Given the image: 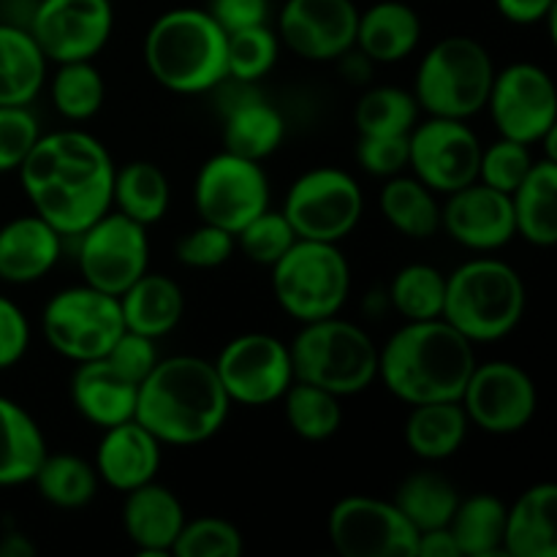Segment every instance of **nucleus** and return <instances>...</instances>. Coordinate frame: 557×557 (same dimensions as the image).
<instances>
[{
	"mask_svg": "<svg viewBox=\"0 0 557 557\" xmlns=\"http://www.w3.org/2000/svg\"><path fill=\"white\" fill-rule=\"evenodd\" d=\"M504 139L533 147L557 125L555 82L542 65L511 63L495 71L487 107Z\"/></svg>",
	"mask_w": 557,
	"mask_h": 557,
	"instance_id": "15",
	"label": "nucleus"
},
{
	"mask_svg": "<svg viewBox=\"0 0 557 557\" xmlns=\"http://www.w3.org/2000/svg\"><path fill=\"white\" fill-rule=\"evenodd\" d=\"M123 495L125 500L120 509V520H123L128 542L139 549L141 557L172 555L174 542L188 520L177 495L158 484L156 479Z\"/></svg>",
	"mask_w": 557,
	"mask_h": 557,
	"instance_id": "22",
	"label": "nucleus"
},
{
	"mask_svg": "<svg viewBox=\"0 0 557 557\" xmlns=\"http://www.w3.org/2000/svg\"><path fill=\"white\" fill-rule=\"evenodd\" d=\"M207 14L218 22L226 33L243 30V27L264 25L270 16V0H210Z\"/></svg>",
	"mask_w": 557,
	"mask_h": 557,
	"instance_id": "51",
	"label": "nucleus"
},
{
	"mask_svg": "<svg viewBox=\"0 0 557 557\" xmlns=\"http://www.w3.org/2000/svg\"><path fill=\"white\" fill-rule=\"evenodd\" d=\"M536 158H533L531 147L522 141L504 139L493 141L490 147H482V158H479V183L490 185V188L500 190V194H515L517 185L528 177Z\"/></svg>",
	"mask_w": 557,
	"mask_h": 557,
	"instance_id": "45",
	"label": "nucleus"
},
{
	"mask_svg": "<svg viewBox=\"0 0 557 557\" xmlns=\"http://www.w3.org/2000/svg\"><path fill=\"white\" fill-rule=\"evenodd\" d=\"M326 536L343 557H417L411 522L392 500L370 495H348L332 506Z\"/></svg>",
	"mask_w": 557,
	"mask_h": 557,
	"instance_id": "14",
	"label": "nucleus"
},
{
	"mask_svg": "<svg viewBox=\"0 0 557 557\" xmlns=\"http://www.w3.org/2000/svg\"><path fill=\"white\" fill-rule=\"evenodd\" d=\"M297 232L292 228V223L286 221L281 210H272L267 207L264 212L253 218L250 223H245L237 234H234V243L237 248L248 256L250 261L261 267H272L294 243H297Z\"/></svg>",
	"mask_w": 557,
	"mask_h": 557,
	"instance_id": "44",
	"label": "nucleus"
},
{
	"mask_svg": "<svg viewBox=\"0 0 557 557\" xmlns=\"http://www.w3.org/2000/svg\"><path fill=\"white\" fill-rule=\"evenodd\" d=\"M417 98L403 87H370L354 107V125L362 136H408L419 123Z\"/></svg>",
	"mask_w": 557,
	"mask_h": 557,
	"instance_id": "38",
	"label": "nucleus"
},
{
	"mask_svg": "<svg viewBox=\"0 0 557 557\" xmlns=\"http://www.w3.org/2000/svg\"><path fill=\"white\" fill-rule=\"evenodd\" d=\"M272 270V294L299 324L341 315L351 294V267L335 243L297 239Z\"/></svg>",
	"mask_w": 557,
	"mask_h": 557,
	"instance_id": "8",
	"label": "nucleus"
},
{
	"mask_svg": "<svg viewBox=\"0 0 557 557\" xmlns=\"http://www.w3.org/2000/svg\"><path fill=\"white\" fill-rule=\"evenodd\" d=\"M294 381L343 397L359 395L379 379V346L359 324L346 319L308 321L292 343Z\"/></svg>",
	"mask_w": 557,
	"mask_h": 557,
	"instance_id": "6",
	"label": "nucleus"
},
{
	"mask_svg": "<svg viewBox=\"0 0 557 557\" xmlns=\"http://www.w3.org/2000/svg\"><path fill=\"white\" fill-rule=\"evenodd\" d=\"M422 41V20L403 0H381L359 11L354 47L368 54L375 65L406 60Z\"/></svg>",
	"mask_w": 557,
	"mask_h": 557,
	"instance_id": "26",
	"label": "nucleus"
},
{
	"mask_svg": "<svg viewBox=\"0 0 557 557\" xmlns=\"http://www.w3.org/2000/svg\"><path fill=\"white\" fill-rule=\"evenodd\" d=\"M243 553V533L223 517L185 520L183 531L172 547L174 557H239Z\"/></svg>",
	"mask_w": 557,
	"mask_h": 557,
	"instance_id": "43",
	"label": "nucleus"
},
{
	"mask_svg": "<svg viewBox=\"0 0 557 557\" xmlns=\"http://www.w3.org/2000/svg\"><path fill=\"white\" fill-rule=\"evenodd\" d=\"M473 368V343L444 319L406 321L379 348V379L406 406L460 400Z\"/></svg>",
	"mask_w": 557,
	"mask_h": 557,
	"instance_id": "3",
	"label": "nucleus"
},
{
	"mask_svg": "<svg viewBox=\"0 0 557 557\" xmlns=\"http://www.w3.org/2000/svg\"><path fill=\"white\" fill-rule=\"evenodd\" d=\"M232 400L210 359L194 354L158 359L139 384L136 422L166 446H196L221 433Z\"/></svg>",
	"mask_w": 557,
	"mask_h": 557,
	"instance_id": "2",
	"label": "nucleus"
},
{
	"mask_svg": "<svg viewBox=\"0 0 557 557\" xmlns=\"http://www.w3.org/2000/svg\"><path fill=\"white\" fill-rule=\"evenodd\" d=\"M270 177L259 161L218 152L201 163L194 183V205L205 223L237 234L270 207Z\"/></svg>",
	"mask_w": 557,
	"mask_h": 557,
	"instance_id": "11",
	"label": "nucleus"
},
{
	"mask_svg": "<svg viewBox=\"0 0 557 557\" xmlns=\"http://www.w3.org/2000/svg\"><path fill=\"white\" fill-rule=\"evenodd\" d=\"M359 9L354 0H286L277 14V38L310 63L337 60L354 47Z\"/></svg>",
	"mask_w": 557,
	"mask_h": 557,
	"instance_id": "19",
	"label": "nucleus"
},
{
	"mask_svg": "<svg viewBox=\"0 0 557 557\" xmlns=\"http://www.w3.org/2000/svg\"><path fill=\"white\" fill-rule=\"evenodd\" d=\"M49 96L60 117L82 123L101 112L107 85L92 60H74V63H58V71L49 82Z\"/></svg>",
	"mask_w": 557,
	"mask_h": 557,
	"instance_id": "39",
	"label": "nucleus"
},
{
	"mask_svg": "<svg viewBox=\"0 0 557 557\" xmlns=\"http://www.w3.org/2000/svg\"><path fill=\"white\" fill-rule=\"evenodd\" d=\"M283 400V413L294 435L305 441H326L341 430V397L305 381H292Z\"/></svg>",
	"mask_w": 557,
	"mask_h": 557,
	"instance_id": "40",
	"label": "nucleus"
},
{
	"mask_svg": "<svg viewBox=\"0 0 557 557\" xmlns=\"http://www.w3.org/2000/svg\"><path fill=\"white\" fill-rule=\"evenodd\" d=\"M36 555V544L22 533H5L0 542V557H33Z\"/></svg>",
	"mask_w": 557,
	"mask_h": 557,
	"instance_id": "55",
	"label": "nucleus"
},
{
	"mask_svg": "<svg viewBox=\"0 0 557 557\" xmlns=\"http://www.w3.org/2000/svg\"><path fill=\"white\" fill-rule=\"evenodd\" d=\"M117 299L125 330L139 332L152 341L166 337L185 313V294L177 281L166 275H152L150 270L136 277Z\"/></svg>",
	"mask_w": 557,
	"mask_h": 557,
	"instance_id": "27",
	"label": "nucleus"
},
{
	"mask_svg": "<svg viewBox=\"0 0 557 557\" xmlns=\"http://www.w3.org/2000/svg\"><path fill=\"white\" fill-rule=\"evenodd\" d=\"M114 14L109 0H38L30 36L49 63L92 60L112 38Z\"/></svg>",
	"mask_w": 557,
	"mask_h": 557,
	"instance_id": "18",
	"label": "nucleus"
},
{
	"mask_svg": "<svg viewBox=\"0 0 557 557\" xmlns=\"http://www.w3.org/2000/svg\"><path fill=\"white\" fill-rule=\"evenodd\" d=\"M65 237L41 215H22L0 226V281L27 286L58 267Z\"/></svg>",
	"mask_w": 557,
	"mask_h": 557,
	"instance_id": "23",
	"label": "nucleus"
},
{
	"mask_svg": "<svg viewBox=\"0 0 557 557\" xmlns=\"http://www.w3.org/2000/svg\"><path fill=\"white\" fill-rule=\"evenodd\" d=\"M392 504L403 511V517L411 522L413 531L422 533L449 525L451 515L460 504V493L441 473L419 471L403 479Z\"/></svg>",
	"mask_w": 557,
	"mask_h": 557,
	"instance_id": "36",
	"label": "nucleus"
},
{
	"mask_svg": "<svg viewBox=\"0 0 557 557\" xmlns=\"http://www.w3.org/2000/svg\"><path fill=\"white\" fill-rule=\"evenodd\" d=\"M482 141L466 120L428 117L408 134V169L435 194L476 183Z\"/></svg>",
	"mask_w": 557,
	"mask_h": 557,
	"instance_id": "16",
	"label": "nucleus"
},
{
	"mask_svg": "<svg viewBox=\"0 0 557 557\" xmlns=\"http://www.w3.org/2000/svg\"><path fill=\"white\" fill-rule=\"evenodd\" d=\"M337 63H341V74L346 76L351 85H368V82L373 79L375 63L368 58V54L359 52L357 47H351L348 52H343L341 58H337Z\"/></svg>",
	"mask_w": 557,
	"mask_h": 557,
	"instance_id": "54",
	"label": "nucleus"
},
{
	"mask_svg": "<svg viewBox=\"0 0 557 557\" xmlns=\"http://www.w3.org/2000/svg\"><path fill=\"white\" fill-rule=\"evenodd\" d=\"M468 422L490 435H515L533 422L539 392L531 375L515 362H484L473 368L460 395Z\"/></svg>",
	"mask_w": 557,
	"mask_h": 557,
	"instance_id": "17",
	"label": "nucleus"
},
{
	"mask_svg": "<svg viewBox=\"0 0 557 557\" xmlns=\"http://www.w3.org/2000/svg\"><path fill=\"white\" fill-rule=\"evenodd\" d=\"M381 212L395 232L411 239H430L441 232V205L413 174H395L381 190Z\"/></svg>",
	"mask_w": 557,
	"mask_h": 557,
	"instance_id": "34",
	"label": "nucleus"
},
{
	"mask_svg": "<svg viewBox=\"0 0 557 557\" xmlns=\"http://www.w3.org/2000/svg\"><path fill=\"white\" fill-rule=\"evenodd\" d=\"M41 136L30 107H0V174L16 172Z\"/></svg>",
	"mask_w": 557,
	"mask_h": 557,
	"instance_id": "47",
	"label": "nucleus"
},
{
	"mask_svg": "<svg viewBox=\"0 0 557 557\" xmlns=\"http://www.w3.org/2000/svg\"><path fill=\"white\" fill-rule=\"evenodd\" d=\"M504 528L506 504L490 493L460 498L449 520V531L462 557L504 555Z\"/></svg>",
	"mask_w": 557,
	"mask_h": 557,
	"instance_id": "35",
	"label": "nucleus"
},
{
	"mask_svg": "<svg viewBox=\"0 0 557 557\" xmlns=\"http://www.w3.org/2000/svg\"><path fill=\"white\" fill-rule=\"evenodd\" d=\"M76 243V264L87 286L120 297L136 277L150 270V237L147 226L123 212L109 210L87 226Z\"/></svg>",
	"mask_w": 557,
	"mask_h": 557,
	"instance_id": "12",
	"label": "nucleus"
},
{
	"mask_svg": "<svg viewBox=\"0 0 557 557\" xmlns=\"http://www.w3.org/2000/svg\"><path fill=\"white\" fill-rule=\"evenodd\" d=\"M504 555L557 557V484H533L506 506Z\"/></svg>",
	"mask_w": 557,
	"mask_h": 557,
	"instance_id": "25",
	"label": "nucleus"
},
{
	"mask_svg": "<svg viewBox=\"0 0 557 557\" xmlns=\"http://www.w3.org/2000/svg\"><path fill=\"white\" fill-rule=\"evenodd\" d=\"M286 136V120L270 101L253 92L223 112V150L248 161H264Z\"/></svg>",
	"mask_w": 557,
	"mask_h": 557,
	"instance_id": "31",
	"label": "nucleus"
},
{
	"mask_svg": "<svg viewBox=\"0 0 557 557\" xmlns=\"http://www.w3.org/2000/svg\"><path fill=\"white\" fill-rule=\"evenodd\" d=\"M47 65L27 27L0 25V107H30L47 82Z\"/></svg>",
	"mask_w": 557,
	"mask_h": 557,
	"instance_id": "30",
	"label": "nucleus"
},
{
	"mask_svg": "<svg viewBox=\"0 0 557 557\" xmlns=\"http://www.w3.org/2000/svg\"><path fill=\"white\" fill-rule=\"evenodd\" d=\"M446 275L433 264H406L386 288V299L406 321H430L444 315Z\"/></svg>",
	"mask_w": 557,
	"mask_h": 557,
	"instance_id": "41",
	"label": "nucleus"
},
{
	"mask_svg": "<svg viewBox=\"0 0 557 557\" xmlns=\"http://www.w3.org/2000/svg\"><path fill=\"white\" fill-rule=\"evenodd\" d=\"M145 63L166 90L180 96L212 92L226 76V30L207 9H172L147 30Z\"/></svg>",
	"mask_w": 557,
	"mask_h": 557,
	"instance_id": "4",
	"label": "nucleus"
},
{
	"mask_svg": "<svg viewBox=\"0 0 557 557\" xmlns=\"http://www.w3.org/2000/svg\"><path fill=\"white\" fill-rule=\"evenodd\" d=\"M281 58V38L270 25L243 27L226 33V76L256 85L275 69Z\"/></svg>",
	"mask_w": 557,
	"mask_h": 557,
	"instance_id": "42",
	"label": "nucleus"
},
{
	"mask_svg": "<svg viewBox=\"0 0 557 557\" xmlns=\"http://www.w3.org/2000/svg\"><path fill=\"white\" fill-rule=\"evenodd\" d=\"M101 359H107V362L112 364L123 379L134 381V384L139 386L141 381L152 373V368L158 364L161 354H158V346L152 337H145L139 335V332L125 330L123 335L112 343L107 357Z\"/></svg>",
	"mask_w": 557,
	"mask_h": 557,
	"instance_id": "49",
	"label": "nucleus"
},
{
	"mask_svg": "<svg viewBox=\"0 0 557 557\" xmlns=\"http://www.w3.org/2000/svg\"><path fill=\"white\" fill-rule=\"evenodd\" d=\"M27 348H30V321L14 299L0 297V370L20 364Z\"/></svg>",
	"mask_w": 557,
	"mask_h": 557,
	"instance_id": "50",
	"label": "nucleus"
},
{
	"mask_svg": "<svg viewBox=\"0 0 557 557\" xmlns=\"http://www.w3.org/2000/svg\"><path fill=\"white\" fill-rule=\"evenodd\" d=\"M41 332L49 348L71 362L107 357L125 332L120 299L87 283L63 288L44 305Z\"/></svg>",
	"mask_w": 557,
	"mask_h": 557,
	"instance_id": "9",
	"label": "nucleus"
},
{
	"mask_svg": "<svg viewBox=\"0 0 557 557\" xmlns=\"http://www.w3.org/2000/svg\"><path fill=\"white\" fill-rule=\"evenodd\" d=\"M468 428L471 422H468V413L460 400L422 403V406H411V413L403 424V438L419 460L441 462L462 449Z\"/></svg>",
	"mask_w": 557,
	"mask_h": 557,
	"instance_id": "29",
	"label": "nucleus"
},
{
	"mask_svg": "<svg viewBox=\"0 0 557 557\" xmlns=\"http://www.w3.org/2000/svg\"><path fill=\"white\" fill-rule=\"evenodd\" d=\"M500 16L515 25H539L542 20H553L557 0H495Z\"/></svg>",
	"mask_w": 557,
	"mask_h": 557,
	"instance_id": "52",
	"label": "nucleus"
},
{
	"mask_svg": "<svg viewBox=\"0 0 557 557\" xmlns=\"http://www.w3.org/2000/svg\"><path fill=\"white\" fill-rule=\"evenodd\" d=\"M228 400L237 406H270L294 381L288 343L267 332H245L228 341L212 362Z\"/></svg>",
	"mask_w": 557,
	"mask_h": 557,
	"instance_id": "13",
	"label": "nucleus"
},
{
	"mask_svg": "<svg viewBox=\"0 0 557 557\" xmlns=\"http://www.w3.org/2000/svg\"><path fill=\"white\" fill-rule=\"evenodd\" d=\"M528 292L520 272L493 256H479L446 275L444 315L462 337L498 343L520 326Z\"/></svg>",
	"mask_w": 557,
	"mask_h": 557,
	"instance_id": "5",
	"label": "nucleus"
},
{
	"mask_svg": "<svg viewBox=\"0 0 557 557\" xmlns=\"http://www.w3.org/2000/svg\"><path fill=\"white\" fill-rule=\"evenodd\" d=\"M71 406L85 422L107 430L136 417L139 386L123 379L107 359L76 362L71 375Z\"/></svg>",
	"mask_w": 557,
	"mask_h": 557,
	"instance_id": "24",
	"label": "nucleus"
},
{
	"mask_svg": "<svg viewBox=\"0 0 557 557\" xmlns=\"http://www.w3.org/2000/svg\"><path fill=\"white\" fill-rule=\"evenodd\" d=\"M493 54L471 36H446L430 47L413 79V98L428 117L471 120L487 107Z\"/></svg>",
	"mask_w": 557,
	"mask_h": 557,
	"instance_id": "7",
	"label": "nucleus"
},
{
	"mask_svg": "<svg viewBox=\"0 0 557 557\" xmlns=\"http://www.w3.org/2000/svg\"><path fill=\"white\" fill-rule=\"evenodd\" d=\"M161 446L163 444L150 430L141 428L136 419H128V422L103 430L92 466L107 487L131 493L158 476Z\"/></svg>",
	"mask_w": 557,
	"mask_h": 557,
	"instance_id": "21",
	"label": "nucleus"
},
{
	"mask_svg": "<svg viewBox=\"0 0 557 557\" xmlns=\"http://www.w3.org/2000/svg\"><path fill=\"white\" fill-rule=\"evenodd\" d=\"M47 455V438L30 411L0 395V487L27 484Z\"/></svg>",
	"mask_w": 557,
	"mask_h": 557,
	"instance_id": "32",
	"label": "nucleus"
},
{
	"mask_svg": "<svg viewBox=\"0 0 557 557\" xmlns=\"http://www.w3.org/2000/svg\"><path fill=\"white\" fill-rule=\"evenodd\" d=\"M114 161L107 145L79 128L41 134L22 166V190L60 237L74 239L112 210Z\"/></svg>",
	"mask_w": 557,
	"mask_h": 557,
	"instance_id": "1",
	"label": "nucleus"
},
{
	"mask_svg": "<svg viewBox=\"0 0 557 557\" xmlns=\"http://www.w3.org/2000/svg\"><path fill=\"white\" fill-rule=\"evenodd\" d=\"M517 237L536 248L557 243V161L536 158L528 177L511 194Z\"/></svg>",
	"mask_w": 557,
	"mask_h": 557,
	"instance_id": "28",
	"label": "nucleus"
},
{
	"mask_svg": "<svg viewBox=\"0 0 557 557\" xmlns=\"http://www.w3.org/2000/svg\"><path fill=\"white\" fill-rule=\"evenodd\" d=\"M172 205V185L166 172L152 161H131L114 169L112 210L123 212L141 226L163 221Z\"/></svg>",
	"mask_w": 557,
	"mask_h": 557,
	"instance_id": "33",
	"label": "nucleus"
},
{
	"mask_svg": "<svg viewBox=\"0 0 557 557\" xmlns=\"http://www.w3.org/2000/svg\"><path fill=\"white\" fill-rule=\"evenodd\" d=\"M446 196V205H441V228L462 248L493 253L517 237L509 194L476 180Z\"/></svg>",
	"mask_w": 557,
	"mask_h": 557,
	"instance_id": "20",
	"label": "nucleus"
},
{
	"mask_svg": "<svg viewBox=\"0 0 557 557\" xmlns=\"http://www.w3.org/2000/svg\"><path fill=\"white\" fill-rule=\"evenodd\" d=\"M234 250H237V243H234L232 232L201 221V226L180 239L174 253H177L180 264L190 267V270H215L232 259Z\"/></svg>",
	"mask_w": 557,
	"mask_h": 557,
	"instance_id": "46",
	"label": "nucleus"
},
{
	"mask_svg": "<svg viewBox=\"0 0 557 557\" xmlns=\"http://www.w3.org/2000/svg\"><path fill=\"white\" fill-rule=\"evenodd\" d=\"M38 495L58 509H82L90 504L98 493L96 466L76 455H44L36 476H33Z\"/></svg>",
	"mask_w": 557,
	"mask_h": 557,
	"instance_id": "37",
	"label": "nucleus"
},
{
	"mask_svg": "<svg viewBox=\"0 0 557 557\" xmlns=\"http://www.w3.org/2000/svg\"><path fill=\"white\" fill-rule=\"evenodd\" d=\"M417 557H462L457 549L455 536H451L449 525L433 528V531H422L417 536Z\"/></svg>",
	"mask_w": 557,
	"mask_h": 557,
	"instance_id": "53",
	"label": "nucleus"
},
{
	"mask_svg": "<svg viewBox=\"0 0 557 557\" xmlns=\"http://www.w3.org/2000/svg\"><path fill=\"white\" fill-rule=\"evenodd\" d=\"M281 212L299 239L337 245L362 221L364 196L348 172L335 166H315L294 180Z\"/></svg>",
	"mask_w": 557,
	"mask_h": 557,
	"instance_id": "10",
	"label": "nucleus"
},
{
	"mask_svg": "<svg viewBox=\"0 0 557 557\" xmlns=\"http://www.w3.org/2000/svg\"><path fill=\"white\" fill-rule=\"evenodd\" d=\"M357 163L368 174L389 180L408 169V136H362L357 139Z\"/></svg>",
	"mask_w": 557,
	"mask_h": 557,
	"instance_id": "48",
	"label": "nucleus"
}]
</instances>
